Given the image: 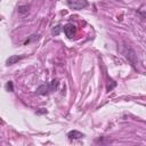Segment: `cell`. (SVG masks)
Here are the masks:
<instances>
[{
  "label": "cell",
  "instance_id": "6",
  "mask_svg": "<svg viewBox=\"0 0 146 146\" xmlns=\"http://www.w3.org/2000/svg\"><path fill=\"white\" fill-rule=\"evenodd\" d=\"M67 137H68L70 139H79V138L83 137V135H82L81 132L76 131V130H73V131H70V132L67 133Z\"/></svg>",
  "mask_w": 146,
  "mask_h": 146
},
{
  "label": "cell",
  "instance_id": "5",
  "mask_svg": "<svg viewBox=\"0 0 146 146\" xmlns=\"http://www.w3.org/2000/svg\"><path fill=\"white\" fill-rule=\"evenodd\" d=\"M25 56H17V55H13V56H10L8 59H7V65H13V64H15L16 62H18V60H21V59H23Z\"/></svg>",
  "mask_w": 146,
  "mask_h": 146
},
{
  "label": "cell",
  "instance_id": "3",
  "mask_svg": "<svg viewBox=\"0 0 146 146\" xmlns=\"http://www.w3.org/2000/svg\"><path fill=\"white\" fill-rule=\"evenodd\" d=\"M64 33H65V35L67 36V38H73L74 35H75V33H76V27H75V25H73V24H66L65 26H64Z\"/></svg>",
  "mask_w": 146,
  "mask_h": 146
},
{
  "label": "cell",
  "instance_id": "9",
  "mask_svg": "<svg viewBox=\"0 0 146 146\" xmlns=\"http://www.w3.org/2000/svg\"><path fill=\"white\" fill-rule=\"evenodd\" d=\"M27 10H29V7H27V6H21V7L18 8V11L22 13V14L27 13Z\"/></svg>",
  "mask_w": 146,
  "mask_h": 146
},
{
  "label": "cell",
  "instance_id": "7",
  "mask_svg": "<svg viewBox=\"0 0 146 146\" xmlns=\"http://www.w3.org/2000/svg\"><path fill=\"white\" fill-rule=\"evenodd\" d=\"M48 86H49V89H50V91H54V90H56L57 89V87H58V80H51L49 83H48Z\"/></svg>",
  "mask_w": 146,
  "mask_h": 146
},
{
  "label": "cell",
  "instance_id": "4",
  "mask_svg": "<svg viewBox=\"0 0 146 146\" xmlns=\"http://www.w3.org/2000/svg\"><path fill=\"white\" fill-rule=\"evenodd\" d=\"M35 91H36L38 95H48L49 92H51L50 89H49V86H48V84H41L40 87L36 88Z\"/></svg>",
  "mask_w": 146,
  "mask_h": 146
},
{
  "label": "cell",
  "instance_id": "1",
  "mask_svg": "<svg viewBox=\"0 0 146 146\" xmlns=\"http://www.w3.org/2000/svg\"><path fill=\"white\" fill-rule=\"evenodd\" d=\"M123 56L128 59V62H129L135 68H137L138 58H137V55H136L135 50H132V49H130V48H124V50H123Z\"/></svg>",
  "mask_w": 146,
  "mask_h": 146
},
{
  "label": "cell",
  "instance_id": "8",
  "mask_svg": "<svg viewBox=\"0 0 146 146\" xmlns=\"http://www.w3.org/2000/svg\"><path fill=\"white\" fill-rule=\"evenodd\" d=\"M62 25H57V26H55L54 29H52V31H51V34L52 35H58L59 33H60V31H62Z\"/></svg>",
  "mask_w": 146,
  "mask_h": 146
},
{
  "label": "cell",
  "instance_id": "2",
  "mask_svg": "<svg viewBox=\"0 0 146 146\" xmlns=\"http://www.w3.org/2000/svg\"><path fill=\"white\" fill-rule=\"evenodd\" d=\"M67 6L71 9L80 10V9L86 8L88 6V2L87 0H67Z\"/></svg>",
  "mask_w": 146,
  "mask_h": 146
},
{
  "label": "cell",
  "instance_id": "10",
  "mask_svg": "<svg viewBox=\"0 0 146 146\" xmlns=\"http://www.w3.org/2000/svg\"><path fill=\"white\" fill-rule=\"evenodd\" d=\"M6 89H7L8 91H14V86H13V82H11V81L7 82V84H6Z\"/></svg>",
  "mask_w": 146,
  "mask_h": 146
}]
</instances>
